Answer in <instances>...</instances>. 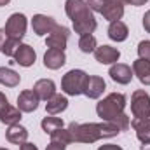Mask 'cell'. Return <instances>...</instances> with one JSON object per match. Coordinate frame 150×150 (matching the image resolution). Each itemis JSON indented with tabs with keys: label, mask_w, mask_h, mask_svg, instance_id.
<instances>
[{
	"label": "cell",
	"mask_w": 150,
	"mask_h": 150,
	"mask_svg": "<svg viewBox=\"0 0 150 150\" xmlns=\"http://www.w3.org/2000/svg\"><path fill=\"white\" fill-rule=\"evenodd\" d=\"M126 96L122 93H110L107 94L103 100L98 101L96 105V113L98 117L103 120V122H110V124H115L120 133L129 129L131 126V120L129 117L124 113V108H126Z\"/></svg>",
	"instance_id": "1"
},
{
	"label": "cell",
	"mask_w": 150,
	"mask_h": 150,
	"mask_svg": "<svg viewBox=\"0 0 150 150\" xmlns=\"http://www.w3.org/2000/svg\"><path fill=\"white\" fill-rule=\"evenodd\" d=\"M68 131L75 143H96L105 138H113L120 133V129L110 122H72L68 126Z\"/></svg>",
	"instance_id": "2"
},
{
	"label": "cell",
	"mask_w": 150,
	"mask_h": 150,
	"mask_svg": "<svg viewBox=\"0 0 150 150\" xmlns=\"http://www.w3.org/2000/svg\"><path fill=\"white\" fill-rule=\"evenodd\" d=\"M65 12L74 25L75 33H79V35L93 33L98 26L94 12L86 0H67L65 2Z\"/></svg>",
	"instance_id": "3"
},
{
	"label": "cell",
	"mask_w": 150,
	"mask_h": 150,
	"mask_svg": "<svg viewBox=\"0 0 150 150\" xmlns=\"http://www.w3.org/2000/svg\"><path fill=\"white\" fill-rule=\"evenodd\" d=\"M87 79H89V75L86 74L84 70L74 68V70H70V72H67L63 75V79H61V91L65 94H68V96L84 94Z\"/></svg>",
	"instance_id": "4"
},
{
	"label": "cell",
	"mask_w": 150,
	"mask_h": 150,
	"mask_svg": "<svg viewBox=\"0 0 150 150\" xmlns=\"http://www.w3.org/2000/svg\"><path fill=\"white\" fill-rule=\"evenodd\" d=\"M93 12H100L107 21H119L124 16V0H91L87 2Z\"/></svg>",
	"instance_id": "5"
},
{
	"label": "cell",
	"mask_w": 150,
	"mask_h": 150,
	"mask_svg": "<svg viewBox=\"0 0 150 150\" xmlns=\"http://www.w3.org/2000/svg\"><path fill=\"white\" fill-rule=\"evenodd\" d=\"M131 113L136 119L150 117V94L145 89H136L131 94Z\"/></svg>",
	"instance_id": "6"
},
{
	"label": "cell",
	"mask_w": 150,
	"mask_h": 150,
	"mask_svg": "<svg viewBox=\"0 0 150 150\" xmlns=\"http://www.w3.org/2000/svg\"><path fill=\"white\" fill-rule=\"evenodd\" d=\"M26 28H28V19L23 12H14L9 16V19L5 21V35L11 38H21L26 35Z\"/></svg>",
	"instance_id": "7"
},
{
	"label": "cell",
	"mask_w": 150,
	"mask_h": 150,
	"mask_svg": "<svg viewBox=\"0 0 150 150\" xmlns=\"http://www.w3.org/2000/svg\"><path fill=\"white\" fill-rule=\"evenodd\" d=\"M58 26L56 19L51 18V16H45V14H35L32 18V28H33V33L38 37H47L54 28Z\"/></svg>",
	"instance_id": "8"
},
{
	"label": "cell",
	"mask_w": 150,
	"mask_h": 150,
	"mask_svg": "<svg viewBox=\"0 0 150 150\" xmlns=\"http://www.w3.org/2000/svg\"><path fill=\"white\" fill-rule=\"evenodd\" d=\"M68 37H70V30H68L67 26L58 25V26L45 37V45H47V47H52V49H61V51H65V49H67V44H68Z\"/></svg>",
	"instance_id": "9"
},
{
	"label": "cell",
	"mask_w": 150,
	"mask_h": 150,
	"mask_svg": "<svg viewBox=\"0 0 150 150\" xmlns=\"http://www.w3.org/2000/svg\"><path fill=\"white\" fill-rule=\"evenodd\" d=\"M38 103H40V98L37 96V93L33 89H25V91L19 93L16 107L23 113H32L38 108Z\"/></svg>",
	"instance_id": "10"
},
{
	"label": "cell",
	"mask_w": 150,
	"mask_h": 150,
	"mask_svg": "<svg viewBox=\"0 0 150 150\" xmlns=\"http://www.w3.org/2000/svg\"><path fill=\"white\" fill-rule=\"evenodd\" d=\"M108 75H110V79H112L113 82L122 84V86L129 84L133 80V77H134L133 68L129 65H126V63H113V65H110Z\"/></svg>",
	"instance_id": "11"
},
{
	"label": "cell",
	"mask_w": 150,
	"mask_h": 150,
	"mask_svg": "<svg viewBox=\"0 0 150 150\" xmlns=\"http://www.w3.org/2000/svg\"><path fill=\"white\" fill-rule=\"evenodd\" d=\"M94 58L98 63L101 65H113L119 61L120 58V51L117 47H112L108 44H103V45H98L96 51H94Z\"/></svg>",
	"instance_id": "12"
},
{
	"label": "cell",
	"mask_w": 150,
	"mask_h": 150,
	"mask_svg": "<svg viewBox=\"0 0 150 150\" xmlns=\"http://www.w3.org/2000/svg\"><path fill=\"white\" fill-rule=\"evenodd\" d=\"M107 89V84L103 80V77L100 75H89L86 89H84V96H87L89 100H98Z\"/></svg>",
	"instance_id": "13"
},
{
	"label": "cell",
	"mask_w": 150,
	"mask_h": 150,
	"mask_svg": "<svg viewBox=\"0 0 150 150\" xmlns=\"http://www.w3.org/2000/svg\"><path fill=\"white\" fill-rule=\"evenodd\" d=\"M67 63V54L61 49H52L49 47L44 54V67L49 70H59Z\"/></svg>",
	"instance_id": "14"
},
{
	"label": "cell",
	"mask_w": 150,
	"mask_h": 150,
	"mask_svg": "<svg viewBox=\"0 0 150 150\" xmlns=\"http://www.w3.org/2000/svg\"><path fill=\"white\" fill-rule=\"evenodd\" d=\"M35 61H37V52H35V49H33L32 45H28V44H21L19 49H18V52L14 54V63H18L19 67L28 68V67H32Z\"/></svg>",
	"instance_id": "15"
},
{
	"label": "cell",
	"mask_w": 150,
	"mask_h": 150,
	"mask_svg": "<svg viewBox=\"0 0 150 150\" xmlns=\"http://www.w3.org/2000/svg\"><path fill=\"white\" fill-rule=\"evenodd\" d=\"M5 140L12 145H23L28 142V129L21 124H12L5 131Z\"/></svg>",
	"instance_id": "16"
},
{
	"label": "cell",
	"mask_w": 150,
	"mask_h": 150,
	"mask_svg": "<svg viewBox=\"0 0 150 150\" xmlns=\"http://www.w3.org/2000/svg\"><path fill=\"white\" fill-rule=\"evenodd\" d=\"M33 91L37 93V96L40 100L47 101V100H51L56 94V84L51 79H38L33 84Z\"/></svg>",
	"instance_id": "17"
},
{
	"label": "cell",
	"mask_w": 150,
	"mask_h": 150,
	"mask_svg": "<svg viewBox=\"0 0 150 150\" xmlns=\"http://www.w3.org/2000/svg\"><path fill=\"white\" fill-rule=\"evenodd\" d=\"M131 127L136 131V138L143 143L150 145V117L147 119H133L131 120Z\"/></svg>",
	"instance_id": "18"
},
{
	"label": "cell",
	"mask_w": 150,
	"mask_h": 150,
	"mask_svg": "<svg viewBox=\"0 0 150 150\" xmlns=\"http://www.w3.org/2000/svg\"><path fill=\"white\" fill-rule=\"evenodd\" d=\"M133 74L136 75V79L143 84V86H150V61L149 59H134L133 61Z\"/></svg>",
	"instance_id": "19"
},
{
	"label": "cell",
	"mask_w": 150,
	"mask_h": 150,
	"mask_svg": "<svg viewBox=\"0 0 150 150\" xmlns=\"http://www.w3.org/2000/svg\"><path fill=\"white\" fill-rule=\"evenodd\" d=\"M68 108V98L65 94H54L51 100H47L45 103V112L49 115H58V113L65 112Z\"/></svg>",
	"instance_id": "20"
},
{
	"label": "cell",
	"mask_w": 150,
	"mask_h": 150,
	"mask_svg": "<svg viewBox=\"0 0 150 150\" xmlns=\"http://www.w3.org/2000/svg\"><path fill=\"white\" fill-rule=\"evenodd\" d=\"M129 37V28L124 21H112L108 26V38L113 42H124Z\"/></svg>",
	"instance_id": "21"
},
{
	"label": "cell",
	"mask_w": 150,
	"mask_h": 150,
	"mask_svg": "<svg viewBox=\"0 0 150 150\" xmlns=\"http://www.w3.org/2000/svg\"><path fill=\"white\" fill-rule=\"evenodd\" d=\"M21 110L18 107H12V105H7L4 110H0V122L5 124V126H12V124H19L21 120Z\"/></svg>",
	"instance_id": "22"
},
{
	"label": "cell",
	"mask_w": 150,
	"mask_h": 150,
	"mask_svg": "<svg viewBox=\"0 0 150 150\" xmlns=\"http://www.w3.org/2000/svg\"><path fill=\"white\" fill-rule=\"evenodd\" d=\"M21 82V75L9 67H0V84L5 87H16Z\"/></svg>",
	"instance_id": "23"
},
{
	"label": "cell",
	"mask_w": 150,
	"mask_h": 150,
	"mask_svg": "<svg viewBox=\"0 0 150 150\" xmlns=\"http://www.w3.org/2000/svg\"><path fill=\"white\" fill-rule=\"evenodd\" d=\"M63 126H65L63 119H61V117H54V115H47V117H44L42 122H40V127H42V131H44L45 134H51L52 131H56V129H59V127H63Z\"/></svg>",
	"instance_id": "24"
},
{
	"label": "cell",
	"mask_w": 150,
	"mask_h": 150,
	"mask_svg": "<svg viewBox=\"0 0 150 150\" xmlns=\"http://www.w3.org/2000/svg\"><path fill=\"white\" fill-rule=\"evenodd\" d=\"M96 47H98V42H96V37L93 33L80 35V38H79V49H80V52L91 54V52L96 51Z\"/></svg>",
	"instance_id": "25"
},
{
	"label": "cell",
	"mask_w": 150,
	"mask_h": 150,
	"mask_svg": "<svg viewBox=\"0 0 150 150\" xmlns=\"http://www.w3.org/2000/svg\"><path fill=\"white\" fill-rule=\"evenodd\" d=\"M49 136H51V142H54V143H58V145H63V147H67V145L74 143L70 131H68V129H65V127H59V129L52 131Z\"/></svg>",
	"instance_id": "26"
},
{
	"label": "cell",
	"mask_w": 150,
	"mask_h": 150,
	"mask_svg": "<svg viewBox=\"0 0 150 150\" xmlns=\"http://www.w3.org/2000/svg\"><path fill=\"white\" fill-rule=\"evenodd\" d=\"M21 44H23V42H21L19 38L7 37L5 44H4V47H2V54H5L7 58H14V54L18 52V49H19V45H21Z\"/></svg>",
	"instance_id": "27"
},
{
	"label": "cell",
	"mask_w": 150,
	"mask_h": 150,
	"mask_svg": "<svg viewBox=\"0 0 150 150\" xmlns=\"http://www.w3.org/2000/svg\"><path fill=\"white\" fill-rule=\"evenodd\" d=\"M138 56L142 59H149L150 61V40H142L138 44Z\"/></svg>",
	"instance_id": "28"
},
{
	"label": "cell",
	"mask_w": 150,
	"mask_h": 150,
	"mask_svg": "<svg viewBox=\"0 0 150 150\" xmlns=\"http://www.w3.org/2000/svg\"><path fill=\"white\" fill-rule=\"evenodd\" d=\"M142 23H143L145 32H147V33H150V9L145 12V14H143V21H142Z\"/></svg>",
	"instance_id": "29"
},
{
	"label": "cell",
	"mask_w": 150,
	"mask_h": 150,
	"mask_svg": "<svg viewBox=\"0 0 150 150\" xmlns=\"http://www.w3.org/2000/svg\"><path fill=\"white\" fill-rule=\"evenodd\" d=\"M98 150H124V149L119 147V145H113V143H107V145H100Z\"/></svg>",
	"instance_id": "30"
},
{
	"label": "cell",
	"mask_w": 150,
	"mask_h": 150,
	"mask_svg": "<svg viewBox=\"0 0 150 150\" xmlns=\"http://www.w3.org/2000/svg\"><path fill=\"white\" fill-rule=\"evenodd\" d=\"M126 4H129V5H133V7H140V5H145L149 0H124Z\"/></svg>",
	"instance_id": "31"
},
{
	"label": "cell",
	"mask_w": 150,
	"mask_h": 150,
	"mask_svg": "<svg viewBox=\"0 0 150 150\" xmlns=\"http://www.w3.org/2000/svg\"><path fill=\"white\" fill-rule=\"evenodd\" d=\"M7 105H9V100H7V96L0 91V110H4Z\"/></svg>",
	"instance_id": "32"
},
{
	"label": "cell",
	"mask_w": 150,
	"mask_h": 150,
	"mask_svg": "<svg viewBox=\"0 0 150 150\" xmlns=\"http://www.w3.org/2000/svg\"><path fill=\"white\" fill-rule=\"evenodd\" d=\"M19 150H38L37 145H33V143H23V145H19Z\"/></svg>",
	"instance_id": "33"
},
{
	"label": "cell",
	"mask_w": 150,
	"mask_h": 150,
	"mask_svg": "<svg viewBox=\"0 0 150 150\" xmlns=\"http://www.w3.org/2000/svg\"><path fill=\"white\" fill-rule=\"evenodd\" d=\"M5 40H7V35H5V30H4V28H0V52H2V47H4Z\"/></svg>",
	"instance_id": "34"
},
{
	"label": "cell",
	"mask_w": 150,
	"mask_h": 150,
	"mask_svg": "<svg viewBox=\"0 0 150 150\" xmlns=\"http://www.w3.org/2000/svg\"><path fill=\"white\" fill-rule=\"evenodd\" d=\"M45 150H65V147H63V145H58V143H54V142H51Z\"/></svg>",
	"instance_id": "35"
},
{
	"label": "cell",
	"mask_w": 150,
	"mask_h": 150,
	"mask_svg": "<svg viewBox=\"0 0 150 150\" xmlns=\"http://www.w3.org/2000/svg\"><path fill=\"white\" fill-rule=\"evenodd\" d=\"M11 0H0V7H4V5H7Z\"/></svg>",
	"instance_id": "36"
},
{
	"label": "cell",
	"mask_w": 150,
	"mask_h": 150,
	"mask_svg": "<svg viewBox=\"0 0 150 150\" xmlns=\"http://www.w3.org/2000/svg\"><path fill=\"white\" fill-rule=\"evenodd\" d=\"M0 150H9V149H2V147H0Z\"/></svg>",
	"instance_id": "37"
},
{
	"label": "cell",
	"mask_w": 150,
	"mask_h": 150,
	"mask_svg": "<svg viewBox=\"0 0 150 150\" xmlns=\"http://www.w3.org/2000/svg\"><path fill=\"white\" fill-rule=\"evenodd\" d=\"M86 2H91V0H86Z\"/></svg>",
	"instance_id": "38"
}]
</instances>
